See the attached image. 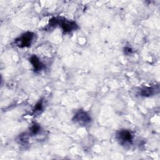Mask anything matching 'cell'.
I'll return each mask as SVG.
<instances>
[{"label": "cell", "instance_id": "1", "mask_svg": "<svg viewBox=\"0 0 160 160\" xmlns=\"http://www.w3.org/2000/svg\"><path fill=\"white\" fill-rule=\"evenodd\" d=\"M34 38V34L33 32H27L17 38L15 40V44L21 48L29 47L31 44Z\"/></svg>", "mask_w": 160, "mask_h": 160}, {"label": "cell", "instance_id": "2", "mask_svg": "<svg viewBox=\"0 0 160 160\" xmlns=\"http://www.w3.org/2000/svg\"><path fill=\"white\" fill-rule=\"evenodd\" d=\"M116 138L120 144L125 145L131 144L133 139V135L129 130L121 129L117 132Z\"/></svg>", "mask_w": 160, "mask_h": 160}, {"label": "cell", "instance_id": "3", "mask_svg": "<svg viewBox=\"0 0 160 160\" xmlns=\"http://www.w3.org/2000/svg\"><path fill=\"white\" fill-rule=\"evenodd\" d=\"M73 121L79 124L86 126L91 121V117L89 115L83 110L78 111L73 118Z\"/></svg>", "mask_w": 160, "mask_h": 160}, {"label": "cell", "instance_id": "4", "mask_svg": "<svg viewBox=\"0 0 160 160\" xmlns=\"http://www.w3.org/2000/svg\"><path fill=\"white\" fill-rule=\"evenodd\" d=\"M59 24L62 31L65 32H69L76 29L78 27L77 24L72 21L68 20H60L59 19Z\"/></svg>", "mask_w": 160, "mask_h": 160}, {"label": "cell", "instance_id": "5", "mask_svg": "<svg viewBox=\"0 0 160 160\" xmlns=\"http://www.w3.org/2000/svg\"><path fill=\"white\" fill-rule=\"evenodd\" d=\"M29 61L32 64L34 71H41L45 68L44 65L40 61L39 58L36 56H32L29 58Z\"/></svg>", "mask_w": 160, "mask_h": 160}, {"label": "cell", "instance_id": "6", "mask_svg": "<svg viewBox=\"0 0 160 160\" xmlns=\"http://www.w3.org/2000/svg\"><path fill=\"white\" fill-rule=\"evenodd\" d=\"M156 91V88H144L141 89L140 91V95L142 96H149L154 93V91Z\"/></svg>", "mask_w": 160, "mask_h": 160}, {"label": "cell", "instance_id": "7", "mask_svg": "<svg viewBox=\"0 0 160 160\" xmlns=\"http://www.w3.org/2000/svg\"><path fill=\"white\" fill-rule=\"evenodd\" d=\"M40 131V127L38 124H33L29 129V132L32 135H35L37 134Z\"/></svg>", "mask_w": 160, "mask_h": 160}, {"label": "cell", "instance_id": "8", "mask_svg": "<svg viewBox=\"0 0 160 160\" xmlns=\"http://www.w3.org/2000/svg\"><path fill=\"white\" fill-rule=\"evenodd\" d=\"M42 109V103L41 102H38L36 106H35V108L34 109V112H39L40 111H41Z\"/></svg>", "mask_w": 160, "mask_h": 160}]
</instances>
